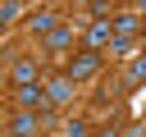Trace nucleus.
Returning a JSON list of instances; mask_svg holds the SVG:
<instances>
[{"mask_svg": "<svg viewBox=\"0 0 146 137\" xmlns=\"http://www.w3.org/2000/svg\"><path fill=\"white\" fill-rule=\"evenodd\" d=\"M105 55H114V59H132V41H128V37H114V46H110Z\"/></svg>", "mask_w": 146, "mask_h": 137, "instance_id": "12", "label": "nucleus"}, {"mask_svg": "<svg viewBox=\"0 0 146 137\" xmlns=\"http://www.w3.org/2000/svg\"><path fill=\"white\" fill-rule=\"evenodd\" d=\"M23 14H27V5H23V0H5V5H0V18H5V23L23 18Z\"/></svg>", "mask_w": 146, "mask_h": 137, "instance_id": "11", "label": "nucleus"}, {"mask_svg": "<svg viewBox=\"0 0 146 137\" xmlns=\"http://www.w3.org/2000/svg\"><path fill=\"white\" fill-rule=\"evenodd\" d=\"M36 119H41V114L14 110V114H9V137H36V132H41V128H36Z\"/></svg>", "mask_w": 146, "mask_h": 137, "instance_id": "8", "label": "nucleus"}, {"mask_svg": "<svg viewBox=\"0 0 146 137\" xmlns=\"http://www.w3.org/2000/svg\"><path fill=\"white\" fill-rule=\"evenodd\" d=\"M27 27H32V32L46 41V37L59 27V9H32V14H27Z\"/></svg>", "mask_w": 146, "mask_h": 137, "instance_id": "6", "label": "nucleus"}, {"mask_svg": "<svg viewBox=\"0 0 146 137\" xmlns=\"http://www.w3.org/2000/svg\"><path fill=\"white\" fill-rule=\"evenodd\" d=\"M64 137H96V132H91L87 119H73V123H64Z\"/></svg>", "mask_w": 146, "mask_h": 137, "instance_id": "13", "label": "nucleus"}, {"mask_svg": "<svg viewBox=\"0 0 146 137\" xmlns=\"http://www.w3.org/2000/svg\"><path fill=\"white\" fill-rule=\"evenodd\" d=\"M73 87H78V82L59 68L55 78H46V100H50V105H64V100H73Z\"/></svg>", "mask_w": 146, "mask_h": 137, "instance_id": "5", "label": "nucleus"}, {"mask_svg": "<svg viewBox=\"0 0 146 137\" xmlns=\"http://www.w3.org/2000/svg\"><path fill=\"white\" fill-rule=\"evenodd\" d=\"M9 82H14V91H18V87H36V82H41V64H36L32 55H18V59L9 64Z\"/></svg>", "mask_w": 146, "mask_h": 137, "instance_id": "3", "label": "nucleus"}, {"mask_svg": "<svg viewBox=\"0 0 146 137\" xmlns=\"http://www.w3.org/2000/svg\"><path fill=\"white\" fill-rule=\"evenodd\" d=\"M100 64H105V55H100V50H87V46H82V50H73V55H68L64 73H68L73 82H87V78H96V73H100Z\"/></svg>", "mask_w": 146, "mask_h": 137, "instance_id": "1", "label": "nucleus"}, {"mask_svg": "<svg viewBox=\"0 0 146 137\" xmlns=\"http://www.w3.org/2000/svg\"><path fill=\"white\" fill-rule=\"evenodd\" d=\"M141 23L146 18H137L132 9H123V14H114V37H128L132 41V37H141Z\"/></svg>", "mask_w": 146, "mask_h": 137, "instance_id": "9", "label": "nucleus"}, {"mask_svg": "<svg viewBox=\"0 0 146 137\" xmlns=\"http://www.w3.org/2000/svg\"><path fill=\"white\" fill-rule=\"evenodd\" d=\"M123 78H128L132 87H141V82H146V55H132L128 68H123Z\"/></svg>", "mask_w": 146, "mask_h": 137, "instance_id": "10", "label": "nucleus"}, {"mask_svg": "<svg viewBox=\"0 0 146 137\" xmlns=\"http://www.w3.org/2000/svg\"><path fill=\"white\" fill-rule=\"evenodd\" d=\"M41 46H46V55H68V50H73V27H68V23H59Z\"/></svg>", "mask_w": 146, "mask_h": 137, "instance_id": "7", "label": "nucleus"}, {"mask_svg": "<svg viewBox=\"0 0 146 137\" xmlns=\"http://www.w3.org/2000/svg\"><path fill=\"white\" fill-rule=\"evenodd\" d=\"M14 105H18V110H27V114H50L46 82H36V87H18V91H14Z\"/></svg>", "mask_w": 146, "mask_h": 137, "instance_id": "4", "label": "nucleus"}, {"mask_svg": "<svg viewBox=\"0 0 146 137\" xmlns=\"http://www.w3.org/2000/svg\"><path fill=\"white\" fill-rule=\"evenodd\" d=\"M137 55H146V41H141V50H137Z\"/></svg>", "mask_w": 146, "mask_h": 137, "instance_id": "15", "label": "nucleus"}, {"mask_svg": "<svg viewBox=\"0 0 146 137\" xmlns=\"http://www.w3.org/2000/svg\"><path fill=\"white\" fill-rule=\"evenodd\" d=\"M82 46L105 55V50L114 46V18H91V23H87V41H82Z\"/></svg>", "mask_w": 146, "mask_h": 137, "instance_id": "2", "label": "nucleus"}, {"mask_svg": "<svg viewBox=\"0 0 146 137\" xmlns=\"http://www.w3.org/2000/svg\"><path fill=\"white\" fill-rule=\"evenodd\" d=\"M123 137H146V128H141V123H132V128H128Z\"/></svg>", "mask_w": 146, "mask_h": 137, "instance_id": "14", "label": "nucleus"}]
</instances>
